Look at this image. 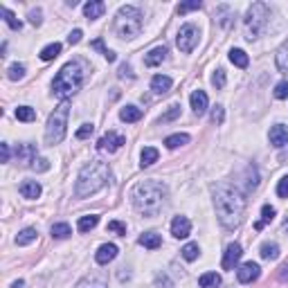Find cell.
<instances>
[{"label": "cell", "mask_w": 288, "mask_h": 288, "mask_svg": "<svg viewBox=\"0 0 288 288\" xmlns=\"http://www.w3.org/2000/svg\"><path fill=\"white\" fill-rule=\"evenodd\" d=\"M212 196L218 221L223 223V228L234 230L243 221V212H246L243 194L236 187H232L230 182H216V185H212Z\"/></svg>", "instance_id": "6da1fadb"}, {"label": "cell", "mask_w": 288, "mask_h": 288, "mask_svg": "<svg viewBox=\"0 0 288 288\" xmlns=\"http://www.w3.org/2000/svg\"><path fill=\"white\" fill-rule=\"evenodd\" d=\"M167 185H162L160 180H144L137 182L133 189V205L140 214L144 216H158L162 212V207L167 205Z\"/></svg>", "instance_id": "7a4b0ae2"}, {"label": "cell", "mask_w": 288, "mask_h": 288, "mask_svg": "<svg viewBox=\"0 0 288 288\" xmlns=\"http://www.w3.org/2000/svg\"><path fill=\"white\" fill-rule=\"evenodd\" d=\"M108 178H111V169H108L106 162H101V160L88 162L77 176V185H75L77 198H86V196L97 194L108 182Z\"/></svg>", "instance_id": "3957f363"}, {"label": "cell", "mask_w": 288, "mask_h": 288, "mask_svg": "<svg viewBox=\"0 0 288 288\" xmlns=\"http://www.w3.org/2000/svg\"><path fill=\"white\" fill-rule=\"evenodd\" d=\"M83 83V68L79 61H70V63H65L63 68L59 70V75L54 77L52 81V90L57 97L61 99H68L72 95L79 93Z\"/></svg>", "instance_id": "277c9868"}, {"label": "cell", "mask_w": 288, "mask_h": 288, "mask_svg": "<svg viewBox=\"0 0 288 288\" xmlns=\"http://www.w3.org/2000/svg\"><path fill=\"white\" fill-rule=\"evenodd\" d=\"M115 32L122 38H133L142 32V12L133 5H126L117 12L115 18Z\"/></svg>", "instance_id": "5b68a950"}, {"label": "cell", "mask_w": 288, "mask_h": 288, "mask_svg": "<svg viewBox=\"0 0 288 288\" xmlns=\"http://www.w3.org/2000/svg\"><path fill=\"white\" fill-rule=\"evenodd\" d=\"M68 115H70V106H68V101L59 104V106L54 108V113L50 115L47 119V129H45V142L47 144H59L61 140L65 137V126H68Z\"/></svg>", "instance_id": "8992f818"}, {"label": "cell", "mask_w": 288, "mask_h": 288, "mask_svg": "<svg viewBox=\"0 0 288 288\" xmlns=\"http://www.w3.org/2000/svg\"><path fill=\"white\" fill-rule=\"evenodd\" d=\"M268 14L270 12H268V5H266V2H254V5L248 9L246 20H243L248 41L259 38V34L266 30V25H268Z\"/></svg>", "instance_id": "52a82bcc"}, {"label": "cell", "mask_w": 288, "mask_h": 288, "mask_svg": "<svg viewBox=\"0 0 288 288\" xmlns=\"http://www.w3.org/2000/svg\"><path fill=\"white\" fill-rule=\"evenodd\" d=\"M198 45V27L192 23L182 25L180 32H178V50L185 54H189L194 47Z\"/></svg>", "instance_id": "ba28073f"}, {"label": "cell", "mask_w": 288, "mask_h": 288, "mask_svg": "<svg viewBox=\"0 0 288 288\" xmlns=\"http://www.w3.org/2000/svg\"><path fill=\"white\" fill-rule=\"evenodd\" d=\"M122 144H126V140H124V135H119V133H115V131H108L106 135H104L99 142H97V149H99V151L115 153V151H117V149H122Z\"/></svg>", "instance_id": "9c48e42d"}, {"label": "cell", "mask_w": 288, "mask_h": 288, "mask_svg": "<svg viewBox=\"0 0 288 288\" xmlns=\"http://www.w3.org/2000/svg\"><path fill=\"white\" fill-rule=\"evenodd\" d=\"M243 250L239 243H230L228 248H225V252H223V270H234V266L239 264V259H241Z\"/></svg>", "instance_id": "30bf717a"}, {"label": "cell", "mask_w": 288, "mask_h": 288, "mask_svg": "<svg viewBox=\"0 0 288 288\" xmlns=\"http://www.w3.org/2000/svg\"><path fill=\"white\" fill-rule=\"evenodd\" d=\"M259 275H261V268H259L257 264H252V261H248V264H243L239 270H236V279L241 284H252L259 279Z\"/></svg>", "instance_id": "8fae6325"}, {"label": "cell", "mask_w": 288, "mask_h": 288, "mask_svg": "<svg viewBox=\"0 0 288 288\" xmlns=\"http://www.w3.org/2000/svg\"><path fill=\"white\" fill-rule=\"evenodd\" d=\"M189 232H192V223L187 216H176L171 221V234L176 239H187Z\"/></svg>", "instance_id": "7c38bea8"}, {"label": "cell", "mask_w": 288, "mask_h": 288, "mask_svg": "<svg viewBox=\"0 0 288 288\" xmlns=\"http://www.w3.org/2000/svg\"><path fill=\"white\" fill-rule=\"evenodd\" d=\"M115 257H117V246H113V243H104V246L95 252V261H97L99 266L111 264Z\"/></svg>", "instance_id": "4fadbf2b"}, {"label": "cell", "mask_w": 288, "mask_h": 288, "mask_svg": "<svg viewBox=\"0 0 288 288\" xmlns=\"http://www.w3.org/2000/svg\"><path fill=\"white\" fill-rule=\"evenodd\" d=\"M270 144L272 147H284V144H288V126H284V124H275V126H272Z\"/></svg>", "instance_id": "5bb4252c"}, {"label": "cell", "mask_w": 288, "mask_h": 288, "mask_svg": "<svg viewBox=\"0 0 288 288\" xmlns=\"http://www.w3.org/2000/svg\"><path fill=\"white\" fill-rule=\"evenodd\" d=\"M18 192H20L23 198L34 200V198L41 196V185H38L36 180H23V182H20V187H18Z\"/></svg>", "instance_id": "9a60e30c"}, {"label": "cell", "mask_w": 288, "mask_h": 288, "mask_svg": "<svg viewBox=\"0 0 288 288\" xmlns=\"http://www.w3.org/2000/svg\"><path fill=\"white\" fill-rule=\"evenodd\" d=\"M171 86H173V81H171V77H167V75H155L151 79V90L153 93H158V95L169 93Z\"/></svg>", "instance_id": "2e32d148"}, {"label": "cell", "mask_w": 288, "mask_h": 288, "mask_svg": "<svg viewBox=\"0 0 288 288\" xmlns=\"http://www.w3.org/2000/svg\"><path fill=\"white\" fill-rule=\"evenodd\" d=\"M189 101H192V108H194L196 115H203V113L207 111V95L203 93V90H194L192 93V97H189Z\"/></svg>", "instance_id": "e0dca14e"}, {"label": "cell", "mask_w": 288, "mask_h": 288, "mask_svg": "<svg viewBox=\"0 0 288 288\" xmlns=\"http://www.w3.org/2000/svg\"><path fill=\"white\" fill-rule=\"evenodd\" d=\"M104 9H106V5H104L101 0H90V2H86V5H83V14H86V18H90V20H97V18H101Z\"/></svg>", "instance_id": "ac0fdd59"}, {"label": "cell", "mask_w": 288, "mask_h": 288, "mask_svg": "<svg viewBox=\"0 0 288 288\" xmlns=\"http://www.w3.org/2000/svg\"><path fill=\"white\" fill-rule=\"evenodd\" d=\"M165 59H167V47L165 45H158V47H153L151 52L144 57V63H147L149 68H153V65H160Z\"/></svg>", "instance_id": "d6986e66"}, {"label": "cell", "mask_w": 288, "mask_h": 288, "mask_svg": "<svg viewBox=\"0 0 288 288\" xmlns=\"http://www.w3.org/2000/svg\"><path fill=\"white\" fill-rule=\"evenodd\" d=\"M16 158L20 165H30L36 158V149L32 147V144H20V147L16 149Z\"/></svg>", "instance_id": "ffe728a7"}, {"label": "cell", "mask_w": 288, "mask_h": 288, "mask_svg": "<svg viewBox=\"0 0 288 288\" xmlns=\"http://www.w3.org/2000/svg\"><path fill=\"white\" fill-rule=\"evenodd\" d=\"M75 288H106V277L104 275H88V277H83Z\"/></svg>", "instance_id": "44dd1931"}, {"label": "cell", "mask_w": 288, "mask_h": 288, "mask_svg": "<svg viewBox=\"0 0 288 288\" xmlns=\"http://www.w3.org/2000/svg\"><path fill=\"white\" fill-rule=\"evenodd\" d=\"M137 241H140V246L149 248V250H158V248L162 246V239H160L158 232H144Z\"/></svg>", "instance_id": "7402d4cb"}, {"label": "cell", "mask_w": 288, "mask_h": 288, "mask_svg": "<svg viewBox=\"0 0 288 288\" xmlns=\"http://www.w3.org/2000/svg\"><path fill=\"white\" fill-rule=\"evenodd\" d=\"M119 119H122V122H129V124L140 122V119H142V111L137 106H124L122 111H119Z\"/></svg>", "instance_id": "603a6c76"}, {"label": "cell", "mask_w": 288, "mask_h": 288, "mask_svg": "<svg viewBox=\"0 0 288 288\" xmlns=\"http://www.w3.org/2000/svg\"><path fill=\"white\" fill-rule=\"evenodd\" d=\"M158 158H160V153H158V149L155 147H144L142 149V153H140V165L142 167H151L153 162H158Z\"/></svg>", "instance_id": "cb8c5ba5"}, {"label": "cell", "mask_w": 288, "mask_h": 288, "mask_svg": "<svg viewBox=\"0 0 288 288\" xmlns=\"http://www.w3.org/2000/svg\"><path fill=\"white\" fill-rule=\"evenodd\" d=\"M36 234H38V232H36L34 228H25L16 234V243L18 246H30L32 241H36Z\"/></svg>", "instance_id": "d4e9b609"}, {"label": "cell", "mask_w": 288, "mask_h": 288, "mask_svg": "<svg viewBox=\"0 0 288 288\" xmlns=\"http://www.w3.org/2000/svg\"><path fill=\"white\" fill-rule=\"evenodd\" d=\"M198 286L200 288H218L221 286V277H218L216 272H205V275H200Z\"/></svg>", "instance_id": "484cf974"}, {"label": "cell", "mask_w": 288, "mask_h": 288, "mask_svg": "<svg viewBox=\"0 0 288 288\" xmlns=\"http://www.w3.org/2000/svg\"><path fill=\"white\" fill-rule=\"evenodd\" d=\"M230 61L236 65V68H248V63H250V59H248V54L243 52V50H239V47H234V50H230Z\"/></svg>", "instance_id": "4316f807"}, {"label": "cell", "mask_w": 288, "mask_h": 288, "mask_svg": "<svg viewBox=\"0 0 288 288\" xmlns=\"http://www.w3.org/2000/svg\"><path fill=\"white\" fill-rule=\"evenodd\" d=\"M261 257L266 259V261H272V259L279 257V246L272 241H266L264 246H261Z\"/></svg>", "instance_id": "83f0119b"}, {"label": "cell", "mask_w": 288, "mask_h": 288, "mask_svg": "<svg viewBox=\"0 0 288 288\" xmlns=\"http://www.w3.org/2000/svg\"><path fill=\"white\" fill-rule=\"evenodd\" d=\"M61 54V43H50V45H45L41 50V59L43 61H52V59H57Z\"/></svg>", "instance_id": "f1b7e54d"}, {"label": "cell", "mask_w": 288, "mask_h": 288, "mask_svg": "<svg viewBox=\"0 0 288 288\" xmlns=\"http://www.w3.org/2000/svg\"><path fill=\"white\" fill-rule=\"evenodd\" d=\"M97 223H99V216L90 214V216H81V218H79L77 228H79V232H90V230H93Z\"/></svg>", "instance_id": "f546056e"}, {"label": "cell", "mask_w": 288, "mask_h": 288, "mask_svg": "<svg viewBox=\"0 0 288 288\" xmlns=\"http://www.w3.org/2000/svg\"><path fill=\"white\" fill-rule=\"evenodd\" d=\"M272 218H275V207L264 205V207H261V221H257V223H254V228H257V230H261L266 223H270Z\"/></svg>", "instance_id": "4dcf8cb0"}, {"label": "cell", "mask_w": 288, "mask_h": 288, "mask_svg": "<svg viewBox=\"0 0 288 288\" xmlns=\"http://www.w3.org/2000/svg\"><path fill=\"white\" fill-rule=\"evenodd\" d=\"M16 119H20V122H34L36 111L32 106H18L16 108Z\"/></svg>", "instance_id": "1f68e13d"}, {"label": "cell", "mask_w": 288, "mask_h": 288, "mask_svg": "<svg viewBox=\"0 0 288 288\" xmlns=\"http://www.w3.org/2000/svg\"><path fill=\"white\" fill-rule=\"evenodd\" d=\"M189 142V135L187 133H176V135H169L165 140V144L169 149H178V147H182V144H187Z\"/></svg>", "instance_id": "d6a6232c"}, {"label": "cell", "mask_w": 288, "mask_h": 288, "mask_svg": "<svg viewBox=\"0 0 288 288\" xmlns=\"http://www.w3.org/2000/svg\"><path fill=\"white\" fill-rule=\"evenodd\" d=\"M50 232H52L54 239H68V236L72 234V230H70V225L68 223H54Z\"/></svg>", "instance_id": "836d02e7"}, {"label": "cell", "mask_w": 288, "mask_h": 288, "mask_svg": "<svg viewBox=\"0 0 288 288\" xmlns=\"http://www.w3.org/2000/svg\"><path fill=\"white\" fill-rule=\"evenodd\" d=\"M182 252V257L187 259V261H196L198 259V254H200V248H198V243H187V246L180 250Z\"/></svg>", "instance_id": "e575fe53"}, {"label": "cell", "mask_w": 288, "mask_h": 288, "mask_svg": "<svg viewBox=\"0 0 288 288\" xmlns=\"http://www.w3.org/2000/svg\"><path fill=\"white\" fill-rule=\"evenodd\" d=\"M277 68L279 70H288V43H284L277 52Z\"/></svg>", "instance_id": "d590c367"}, {"label": "cell", "mask_w": 288, "mask_h": 288, "mask_svg": "<svg viewBox=\"0 0 288 288\" xmlns=\"http://www.w3.org/2000/svg\"><path fill=\"white\" fill-rule=\"evenodd\" d=\"M0 14L5 16V23L9 25L12 30H20V27H23V23H20V20H18V18L14 16V14L9 12V9H7V7H2V9H0Z\"/></svg>", "instance_id": "8d00e7d4"}, {"label": "cell", "mask_w": 288, "mask_h": 288, "mask_svg": "<svg viewBox=\"0 0 288 288\" xmlns=\"http://www.w3.org/2000/svg\"><path fill=\"white\" fill-rule=\"evenodd\" d=\"M23 77H25V65H20V63L9 65V79H12V81H18V79H23Z\"/></svg>", "instance_id": "74e56055"}, {"label": "cell", "mask_w": 288, "mask_h": 288, "mask_svg": "<svg viewBox=\"0 0 288 288\" xmlns=\"http://www.w3.org/2000/svg\"><path fill=\"white\" fill-rule=\"evenodd\" d=\"M32 169H34V171H47V169H50V160H47V158H38V155H36L34 162H32Z\"/></svg>", "instance_id": "f35d334b"}, {"label": "cell", "mask_w": 288, "mask_h": 288, "mask_svg": "<svg viewBox=\"0 0 288 288\" xmlns=\"http://www.w3.org/2000/svg\"><path fill=\"white\" fill-rule=\"evenodd\" d=\"M178 115H180V106H178V104H173V106H171L169 111H167L165 115L160 117V122H171V119H176Z\"/></svg>", "instance_id": "ab89813d"}, {"label": "cell", "mask_w": 288, "mask_h": 288, "mask_svg": "<svg viewBox=\"0 0 288 288\" xmlns=\"http://www.w3.org/2000/svg\"><path fill=\"white\" fill-rule=\"evenodd\" d=\"M277 196L279 198H288V176H284L282 180L277 182Z\"/></svg>", "instance_id": "60d3db41"}, {"label": "cell", "mask_w": 288, "mask_h": 288, "mask_svg": "<svg viewBox=\"0 0 288 288\" xmlns=\"http://www.w3.org/2000/svg\"><path fill=\"white\" fill-rule=\"evenodd\" d=\"M275 97L277 99H286L288 97V81H279L275 86Z\"/></svg>", "instance_id": "b9f144b4"}, {"label": "cell", "mask_w": 288, "mask_h": 288, "mask_svg": "<svg viewBox=\"0 0 288 288\" xmlns=\"http://www.w3.org/2000/svg\"><path fill=\"white\" fill-rule=\"evenodd\" d=\"M93 131H95L93 124H81V129L77 131V137H79V140H86V137L93 135Z\"/></svg>", "instance_id": "7bdbcfd3"}, {"label": "cell", "mask_w": 288, "mask_h": 288, "mask_svg": "<svg viewBox=\"0 0 288 288\" xmlns=\"http://www.w3.org/2000/svg\"><path fill=\"white\" fill-rule=\"evenodd\" d=\"M108 232H115V234L124 236L126 234V225L119 223V221H111V223H108Z\"/></svg>", "instance_id": "ee69618b"}, {"label": "cell", "mask_w": 288, "mask_h": 288, "mask_svg": "<svg viewBox=\"0 0 288 288\" xmlns=\"http://www.w3.org/2000/svg\"><path fill=\"white\" fill-rule=\"evenodd\" d=\"M212 83L216 86V88H223V86H225V70L218 68V70L212 75Z\"/></svg>", "instance_id": "f6af8a7d"}, {"label": "cell", "mask_w": 288, "mask_h": 288, "mask_svg": "<svg viewBox=\"0 0 288 288\" xmlns=\"http://www.w3.org/2000/svg\"><path fill=\"white\" fill-rule=\"evenodd\" d=\"M223 119H225L223 106H214V108H212V122H214V124H223Z\"/></svg>", "instance_id": "bcb514c9"}, {"label": "cell", "mask_w": 288, "mask_h": 288, "mask_svg": "<svg viewBox=\"0 0 288 288\" xmlns=\"http://www.w3.org/2000/svg\"><path fill=\"white\" fill-rule=\"evenodd\" d=\"M200 7H203V5H200L198 0H196V2H182V5L178 7V12H180V14H187V12H192V9H200Z\"/></svg>", "instance_id": "7dc6e473"}, {"label": "cell", "mask_w": 288, "mask_h": 288, "mask_svg": "<svg viewBox=\"0 0 288 288\" xmlns=\"http://www.w3.org/2000/svg\"><path fill=\"white\" fill-rule=\"evenodd\" d=\"M79 41H81V30L70 32V36H68V43H70V45H77Z\"/></svg>", "instance_id": "c3c4849f"}, {"label": "cell", "mask_w": 288, "mask_h": 288, "mask_svg": "<svg viewBox=\"0 0 288 288\" xmlns=\"http://www.w3.org/2000/svg\"><path fill=\"white\" fill-rule=\"evenodd\" d=\"M30 23L32 25H41V12L36 9V12H30Z\"/></svg>", "instance_id": "681fc988"}, {"label": "cell", "mask_w": 288, "mask_h": 288, "mask_svg": "<svg viewBox=\"0 0 288 288\" xmlns=\"http://www.w3.org/2000/svg\"><path fill=\"white\" fill-rule=\"evenodd\" d=\"M0 151H2V162H9V144H0Z\"/></svg>", "instance_id": "f907efd6"}, {"label": "cell", "mask_w": 288, "mask_h": 288, "mask_svg": "<svg viewBox=\"0 0 288 288\" xmlns=\"http://www.w3.org/2000/svg\"><path fill=\"white\" fill-rule=\"evenodd\" d=\"M119 77H133V72H131V65L124 63L122 68H119Z\"/></svg>", "instance_id": "816d5d0a"}, {"label": "cell", "mask_w": 288, "mask_h": 288, "mask_svg": "<svg viewBox=\"0 0 288 288\" xmlns=\"http://www.w3.org/2000/svg\"><path fill=\"white\" fill-rule=\"evenodd\" d=\"M279 279H282V282H288V264H284L282 268H279Z\"/></svg>", "instance_id": "f5cc1de1"}, {"label": "cell", "mask_w": 288, "mask_h": 288, "mask_svg": "<svg viewBox=\"0 0 288 288\" xmlns=\"http://www.w3.org/2000/svg\"><path fill=\"white\" fill-rule=\"evenodd\" d=\"M93 47H95V50H99L101 54H106V52H108V47H104V43H101V38H97V41L93 43Z\"/></svg>", "instance_id": "db71d44e"}, {"label": "cell", "mask_w": 288, "mask_h": 288, "mask_svg": "<svg viewBox=\"0 0 288 288\" xmlns=\"http://www.w3.org/2000/svg\"><path fill=\"white\" fill-rule=\"evenodd\" d=\"M104 57H106V61H108V63H113V61L117 59V57H115V52H113V50H108V52L104 54Z\"/></svg>", "instance_id": "11a10c76"}, {"label": "cell", "mask_w": 288, "mask_h": 288, "mask_svg": "<svg viewBox=\"0 0 288 288\" xmlns=\"http://www.w3.org/2000/svg\"><path fill=\"white\" fill-rule=\"evenodd\" d=\"M12 288H23V282H20V279H18V282H14Z\"/></svg>", "instance_id": "9f6ffc18"}]
</instances>
